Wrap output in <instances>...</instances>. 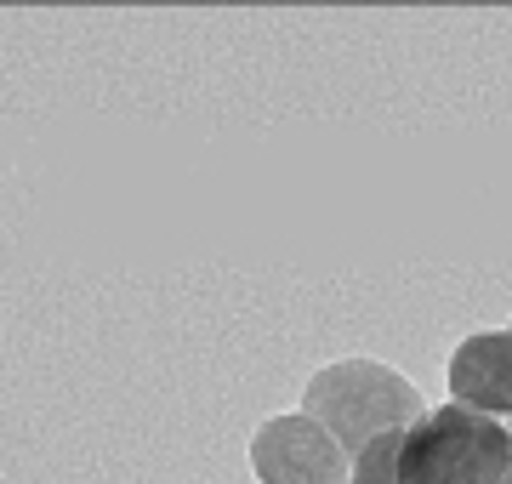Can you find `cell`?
I'll use <instances>...</instances> for the list:
<instances>
[{"label":"cell","mask_w":512,"mask_h":484,"mask_svg":"<svg viewBox=\"0 0 512 484\" xmlns=\"http://www.w3.org/2000/svg\"><path fill=\"white\" fill-rule=\"evenodd\" d=\"M404 433H410V428H404ZM404 433H382V439H370V445L353 456V484H399Z\"/></svg>","instance_id":"obj_5"},{"label":"cell","mask_w":512,"mask_h":484,"mask_svg":"<svg viewBox=\"0 0 512 484\" xmlns=\"http://www.w3.org/2000/svg\"><path fill=\"white\" fill-rule=\"evenodd\" d=\"M450 405L512 422V331H478L450 354Z\"/></svg>","instance_id":"obj_4"},{"label":"cell","mask_w":512,"mask_h":484,"mask_svg":"<svg viewBox=\"0 0 512 484\" xmlns=\"http://www.w3.org/2000/svg\"><path fill=\"white\" fill-rule=\"evenodd\" d=\"M399 484H512V428L467 405L427 410L404 433Z\"/></svg>","instance_id":"obj_2"},{"label":"cell","mask_w":512,"mask_h":484,"mask_svg":"<svg viewBox=\"0 0 512 484\" xmlns=\"http://www.w3.org/2000/svg\"><path fill=\"white\" fill-rule=\"evenodd\" d=\"M507 331H512V325H507Z\"/></svg>","instance_id":"obj_6"},{"label":"cell","mask_w":512,"mask_h":484,"mask_svg":"<svg viewBox=\"0 0 512 484\" xmlns=\"http://www.w3.org/2000/svg\"><path fill=\"white\" fill-rule=\"evenodd\" d=\"M302 410H308L313 422H325L348 456H359L382 433L416 428L421 416H427L416 382H404L382 359H336L325 371H313L308 393H302Z\"/></svg>","instance_id":"obj_1"},{"label":"cell","mask_w":512,"mask_h":484,"mask_svg":"<svg viewBox=\"0 0 512 484\" xmlns=\"http://www.w3.org/2000/svg\"><path fill=\"white\" fill-rule=\"evenodd\" d=\"M251 473L262 484H353V456L308 410H285L251 433Z\"/></svg>","instance_id":"obj_3"}]
</instances>
